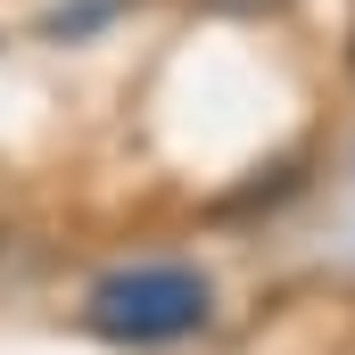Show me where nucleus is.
<instances>
[{
  "instance_id": "1",
  "label": "nucleus",
  "mask_w": 355,
  "mask_h": 355,
  "mask_svg": "<svg viewBox=\"0 0 355 355\" xmlns=\"http://www.w3.org/2000/svg\"><path fill=\"white\" fill-rule=\"evenodd\" d=\"M198 322H207V281L182 272V265H132V272H107V281L91 289V331L132 339V347L182 339V331H198Z\"/></svg>"
}]
</instances>
